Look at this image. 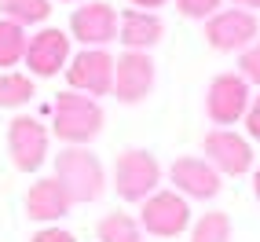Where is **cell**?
I'll return each instance as SVG.
<instances>
[{
  "label": "cell",
  "instance_id": "5bb4252c",
  "mask_svg": "<svg viewBox=\"0 0 260 242\" xmlns=\"http://www.w3.org/2000/svg\"><path fill=\"white\" fill-rule=\"evenodd\" d=\"M161 37H165V22L158 19V11L132 8L117 19V41L125 44V51H150Z\"/></svg>",
  "mask_w": 260,
  "mask_h": 242
},
{
  "label": "cell",
  "instance_id": "ac0fdd59",
  "mask_svg": "<svg viewBox=\"0 0 260 242\" xmlns=\"http://www.w3.org/2000/svg\"><path fill=\"white\" fill-rule=\"evenodd\" d=\"M51 15V0H0V19L19 26H41Z\"/></svg>",
  "mask_w": 260,
  "mask_h": 242
},
{
  "label": "cell",
  "instance_id": "7c38bea8",
  "mask_svg": "<svg viewBox=\"0 0 260 242\" xmlns=\"http://www.w3.org/2000/svg\"><path fill=\"white\" fill-rule=\"evenodd\" d=\"M202 150H205V162H213L216 172H228V176H242V172L253 169L249 140H242V136L231 132V129H213L202 140Z\"/></svg>",
  "mask_w": 260,
  "mask_h": 242
},
{
  "label": "cell",
  "instance_id": "e0dca14e",
  "mask_svg": "<svg viewBox=\"0 0 260 242\" xmlns=\"http://www.w3.org/2000/svg\"><path fill=\"white\" fill-rule=\"evenodd\" d=\"M26 26L11 22V19H0V70H8V66L22 63L26 59Z\"/></svg>",
  "mask_w": 260,
  "mask_h": 242
},
{
  "label": "cell",
  "instance_id": "5b68a950",
  "mask_svg": "<svg viewBox=\"0 0 260 242\" xmlns=\"http://www.w3.org/2000/svg\"><path fill=\"white\" fill-rule=\"evenodd\" d=\"M114 63L117 59L107 48H84L66 63V81L81 96H92V99L107 96V92H114Z\"/></svg>",
  "mask_w": 260,
  "mask_h": 242
},
{
  "label": "cell",
  "instance_id": "277c9868",
  "mask_svg": "<svg viewBox=\"0 0 260 242\" xmlns=\"http://www.w3.org/2000/svg\"><path fill=\"white\" fill-rule=\"evenodd\" d=\"M205 41L213 51H246L260 41V22L246 8H220L213 19H205Z\"/></svg>",
  "mask_w": 260,
  "mask_h": 242
},
{
  "label": "cell",
  "instance_id": "603a6c76",
  "mask_svg": "<svg viewBox=\"0 0 260 242\" xmlns=\"http://www.w3.org/2000/svg\"><path fill=\"white\" fill-rule=\"evenodd\" d=\"M246 132H249V140L260 143V96L249 99V110H246Z\"/></svg>",
  "mask_w": 260,
  "mask_h": 242
},
{
  "label": "cell",
  "instance_id": "2e32d148",
  "mask_svg": "<svg viewBox=\"0 0 260 242\" xmlns=\"http://www.w3.org/2000/svg\"><path fill=\"white\" fill-rule=\"evenodd\" d=\"M37 96L33 88V77L29 74H19V70H0V107H26V103Z\"/></svg>",
  "mask_w": 260,
  "mask_h": 242
},
{
  "label": "cell",
  "instance_id": "ffe728a7",
  "mask_svg": "<svg viewBox=\"0 0 260 242\" xmlns=\"http://www.w3.org/2000/svg\"><path fill=\"white\" fill-rule=\"evenodd\" d=\"M190 242H231V217L228 213H202L190 228Z\"/></svg>",
  "mask_w": 260,
  "mask_h": 242
},
{
  "label": "cell",
  "instance_id": "30bf717a",
  "mask_svg": "<svg viewBox=\"0 0 260 242\" xmlns=\"http://www.w3.org/2000/svg\"><path fill=\"white\" fill-rule=\"evenodd\" d=\"M22 63L29 66L33 77H55L59 70H66V63H70V33H62L55 26L37 29L26 44Z\"/></svg>",
  "mask_w": 260,
  "mask_h": 242
},
{
  "label": "cell",
  "instance_id": "4fadbf2b",
  "mask_svg": "<svg viewBox=\"0 0 260 242\" xmlns=\"http://www.w3.org/2000/svg\"><path fill=\"white\" fill-rule=\"evenodd\" d=\"M169 176L183 198H216L220 195V172L205 158H176L169 165Z\"/></svg>",
  "mask_w": 260,
  "mask_h": 242
},
{
  "label": "cell",
  "instance_id": "7402d4cb",
  "mask_svg": "<svg viewBox=\"0 0 260 242\" xmlns=\"http://www.w3.org/2000/svg\"><path fill=\"white\" fill-rule=\"evenodd\" d=\"M238 74L246 77L249 84H260V41H253L238 59Z\"/></svg>",
  "mask_w": 260,
  "mask_h": 242
},
{
  "label": "cell",
  "instance_id": "9a60e30c",
  "mask_svg": "<svg viewBox=\"0 0 260 242\" xmlns=\"http://www.w3.org/2000/svg\"><path fill=\"white\" fill-rule=\"evenodd\" d=\"M70 191L59 184V176H48V180H37L29 187L26 195V213L29 220H41V224H51V220H62L66 213H70Z\"/></svg>",
  "mask_w": 260,
  "mask_h": 242
},
{
  "label": "cell",
  "instance_id": "83f0119b",
  "mask_svg": "<svg viewBox=\"0 0 260 242\" xmlns=\"http://www.w3.org/2000/svg\"><path fill=\"white\" fill-rule=\"evenodd\" d=\"M62 4H74V0H62Z\"/></svg>",
  "mask_w": 260,
  "mask_h": 242
},
{
  "label": "cell",
  "instance_id": "7a4b0ae2",
  "mask_svg": "<svg viewBox=\"0 0 260 242\" xmlns=\"http://www.w3.org/2000/svg\"><path fill=\"white\" fill-rule=\"evenodd\" d=\"M55 176L59 184L70 191L74 202H95L107 187V176H103V165L92 150L84 147H66L55 158Z\"/></svg>",
  "mask_w": 260,
  "mask_h": 242
},
{
  "label": "cell",
  "instance_id": "44dd1931",
  "mask_svg": "<svg viewBox=\"0 0 260 242\" xmlns=\"http://www.w3.org/2000/svg\"><path fill=\"white\" fill-rule=\"evenodd\" d=\"M220 4L223 0H176V8H180V15L183 19H213V15L220 11Z\"/></svg>",
  "mask_w": 260,
  "mask_h": 242
},
{
  "label": "cell",
  "instance_id": "3957f363",
  "mask_svg": "<svg viewBox=\"0 0 260 242\" xmlns=\"http://www.w3.org/2000/svg\"><path fill=\"white\" fill-rule=\"evenodd\" d=\"M161 184V165L154 154L140 150V147H128L125 154H117L114 162V187L125 202H143L158 191Z\"/></svg>",
  "mask_w": 260,
  "mask_h": 242
},
{
  "label": "cell",
  "instance_id": "d4e9b609",
  "mask_svg": "<svg viewBox=\"0 0 260 242\" xmlns=\"http://www.w3.org/2000/svg\"><path fill=\"white\" fill-rule=\"evenodd\" d=\"M132 4L140 8V11H154V8H165L169 0H132Z\"/></svg>",
  "mask_w": 260,
  "mask_h": 242
},
{
  "label": "cell",
  "instance_id": "4316f807",
  "mask_svg": "<svg viewBox=\"0 0 260 242\" xmlns=\"http://www.w3.org/2000/svg\"><path fill=\"white\" fill-rule=\"evenodd\" d=\"M253 195H256V202H260V169L253 172Z\"/></svg>",
  "mask_w": 260,
  "mask_h": 242
},
{
  "label": "cell",
  "instance_id": "d6986e66",
  "mask_svg": "<svg viewBox=\"0 0 260 242\" xmlns=\"http://www.w3.org/2000/svg\"><path fill=\"white\" fill-rule=\"evenodd\" d=\"M140 231H143L140 220H132L128 213H107L99 220V228H95L99 242H143Z\"/></svg>",
  "mask_w": 260,
  "mask_h": 242
},
{
  "label": "cell",
  "instance_id": "9c48e42d",
  "mask_svg": "<svg viewBox=\"0 0 260 242\" xmlns=\"http://www.w3.org/2000/svg\"><path fill=\"white\" fill-rule=\"evenodd\" d=\"M70 37H77L84 48H107L117 41V11L107 0H84L70 15Z\"/></svg>",
  "mask_w": 260,
  "mask_h": 242
},
{
  "label": "cell",
  "instance_id": "ba28073f",
  "mask_svg": "<svg viewBox=\"0 0 260 242\" xmlns=\"http://www.w3.org/2000/svg\"><path fill=\"white\" fill-rule=\"evenodd\" d=\"M8 154L19 172H37L48 158V129L37 117H15L8 125Z\"/></svg>",
  "mask_w": 260,
  "mask_h": 242
},
{
  "label": "cell",
  "instance_id": "52a82bcc",
  "mask_svg": "<svg viewBox=\"0 0 260 242\" xmlns=\"http://www.w3.org/2000/svg\"><path fill=\"white\" fill-rule=\"evenodd\" d=\"M190 224V205L183 195L176 191H154L150 198H143L140 209V228L158 235V238H176L180 231H187Z\"/></svg>",
  "mask_w": 260,
  "mask_h": 242
},
{
  "label": "cell",
  "instance_id": "6da1fadb",
  "mask_svg": "<svg viewBox=\"0 0 260 242\" xmlns=\"http://www.w3.org/2000/svg\"><path fill=\"white\" fill-rule=\"evenodd\" d=\"M51 125H55V136L66 140L70 147H81L99 136L103 129V107L92 96L81 92H62L55 103H51Z\"/></svg>",
  "mask_w": 260,
  "mask_h": 242
},
{
  "label": "cell",
  "instance_id": "8992f818",
  "mask_svg": "<svg viewBox=\"0 0 260 242\" xmlns=\"http://www.w3.org/2000/svg\"><path fill=\"white\" fill-rule=\"evenodd\" d=\"M249 81L242 74H216L205 88V114L216 125H235L249 110Z\"/></svg>",
  "mask_w": 260,
  "mask_h": 242
},
{
  "label": "cell",
  "instance_id": "484cf974",
  "mask_svg": "<svg viewBox=\"0 0 260 242\" xmlns=\"http://www.w3.org/2000/svg\"><path fill=\"white\" fill-rule=\"evenodd\" d=\"M235 8H246V11H256L260 8V0H231Z\"/></svg>",
  "mask_w": 260,
  "mask_h": 242
},
{
  "label": "cell",
  "instance_id": "cb8c5ba5",
  "mask_svg": "<svg viewBox=\"0 0 260 242\" xmlns=\"http://www.w3.org/2000/svg\"><path fill=\"white\" fill-rule=\"evenodd\" d=\"M29 242H77V238L70 231H62V228H41Z\"/></svg>",
  "mask_w": 260,
  "mask_h": 242
},
{
  "label": "cell",
  "instance_id": "8fae6325",
  "mask_svg": "<svg viewBox=\"0 0 260 242\" xmlns=\"http://www.w3.org/2000/svg\"><path fill=\"white\" fill-rule=\"evenodd\" d=\"M154 88V59L147 51H125L114 63V96L117 103H143Z\"/></svg>",
  "mask_w": 260,
  "mask_h": 242
}]
</instances>
